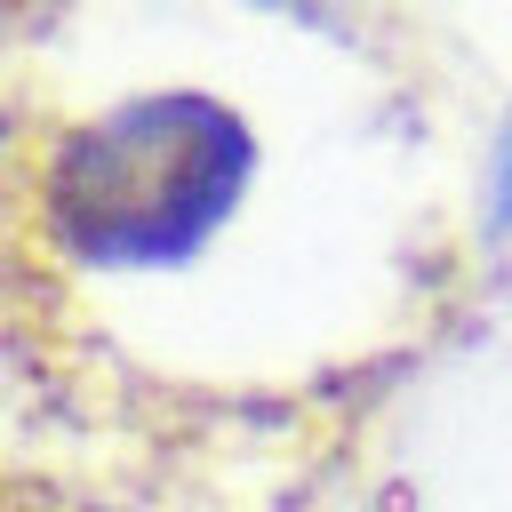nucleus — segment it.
<instances>
[{
  "label": "nucleus",
  "instance_id": "nucleus-2",
  "mask_svg": "<svg viewBox=\"0 0 512 512\" xmlns=\"http://www.w3.org/2000/svg\"><path fill=\"white\" fill-rule=\"evenodd\" d=\"M488 232H512V128H504L496 168H488Z\"/></svg>",
  "mask_w": 512,
  "mask_h": 512
},
{
  "label": "nucleus",
  "instance_id": "nucleus-1",
  "mask_svg": "<svg viewBox=\"0 0 512 512\" xmlns=\"http://www.w3.org/2000/svg\"><path fill=\"white\" fill-rule=\"evenodd\" d=\"M256 184V136L224 96L152 88L64 128L40 160V232L88 272L192 264Z\"/></svg>",
  "mask_w": 512,
  "mask_h": 512
}]
</instances>
